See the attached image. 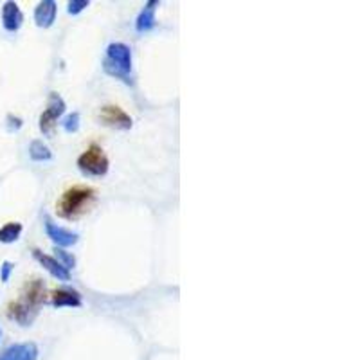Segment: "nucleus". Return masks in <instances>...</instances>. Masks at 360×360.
Returning a JSON list of instances; mask_svg holds the SVG:
<instances>
[{
  "label": "nucleus",
  "mask_w": 360,
  "mask_h": 360,
  "mask_svg": "<svg viewBox=\"0 0 360 360\" xmlns=\"http://www.w3.org/2000/svg\"><path fill=\"white\" fill-rule=\"evenodd\" d=\"M95 200V191L87 186H74L67 189L58 202V214L65 220L83 216Z\"/></svg>",
  "instance_id": "nucleus-1"
},
{
  "label": "nucleus",
  "mask_w": 360,
  "mask_h": 360,
  "mask_svg": "<svg viewBox=\"0 0 360 360\" xmlns=\"http://www.w3.org/2000/svg\"><path fill=\"white\" fill-rule=\"evenodd\" d=\"M103 69L107 74L117 79H123L124 83H132V49L126 44L114 42L108 45L107 58L103 61Z\"/></svg>",
  "instance_id": "nucleus-2"
},
{
  "label": "nucleus",
  "mask_w": 360,
  "mask_h": 360,
  "mask_svg": "<svg viewBox=\"0 0 360 360\" xmlns=\"http://www.w3.org/2000/svg\"><path fill=\"white\" fill-rule=\"evenodd\" d=\"M78 168L85 177H105L108 173V157L99 144H90L78 157Z\"/></svg>",
  "instance_id": "nucleus-3"
},
{
  "label": "nucleus",
  "mask_w": 360,
  "mask_h": 360,
  "mask_svg": "<svg viewBox=\"0 0 360 360\" xmlns=\"http://www.w3.org/2000/svg\"><path fill=\"white\" fill-rule=\"evenodd\" d=\"M65 101L61 99V95L58 92H51L47 99V108L42 115H40V132L45 135H51L54 130L58 119L63 115L65 112Z\"/></svg>",
  "instance_id": "nucleus-4"
},
{
  "label": "nucleus",
  "mask_w": 360,
  "mask_h": 360,
  "mask_svg": "<svg viewBox=\"0 0 360 360\" xmlns=\"http://www.w3.org/2000/svg\"><path fill=\"white\" fill-rule=\"evenodd\" d=\"M99 119L105 126L117 128V130H130L134 121L132 117L123 110V108L115 107V105H107L99 112Z\"/></svg>",
  "instance_id": "nucleus-5"
},
{
  "label": "nucleus",
  "mask_w": 360,
  "mask_h": 360,
  "mask_svg": "<svg viewBox=\"0 0 360 360\" xmlns=\"http://www.w3.org/2000/svg\"><path fill=\"white\" fill-rule=\"evenodd\" d=\"M45 233H47V236L51 238L52 242H54V245L59 247V249L76 245L79 240L78 233H72V231L59 227L58 223L52 222L51 218H45Z\"/></svg>",
  "instance_id": "nucleus-6"
},
{
  "label": "nucleus",
  "mask_w": 360,
  "mask_h": 360,
  "mask_svg": "<svg viewBox=\"0 0 360 360\" xmlns=\"http://www.w3.org/2000/svg\"><path fill=\"white\" fill-rule=\"evenodd\" d=\"M32 256H35L36 261L44 267V269L47 270L52 277H56V279H59V281H69V279H71V270L65 269V267L61 265V263H59L54 256L44 254L42 250H38V249L32 250Z\"/></svg>",
  "instance_id": "nucleus-7"
},
{
  "label": "nucleus",
  "mask_w": 360,
  "mask_h": 360,
  "mask_svg": "<svg viewBox=\"0 0 360 360\" xmlns=\"http://www.w3.org/2000/svg\"><path fill=\"white\" fill-rule=\"evenodd\" d=\"M38 358V346L35 342L9 346L0 353V360H36Z\"/></svg>",
  "instance_id": "nucleus-8"
},
{
  "label": "nucleus",
  "mask_w": 360,
  "mask_h": 360,
  "mask_svg": "<svg viewBox=\"0 0 360 360\" xmlns=\"http://www.w3.org/2000/svg\"><path fill=\"white\" fill-rule=\"evenodd\" d=\"M20 301H24L25 305H29L31 308L38 310L42 306V303H45V285L42 279H32L31 283H27L24 293L20 297Z\"/></svg>",
  "instance_id": "nucleus-9"
},
{
  "label": "nucleus",
  "mask_w": 360,
  "mask_h": 360,
  "mask_svg": "<svg viewBox=\"0 0 360 360\" xmlns=\"http://www.w3.org/2000/svg\"><path fill=\"white\" fill-rule=\"evenodd\" d=\"M24 24V15L20 11L16 2H6L2 8V25L6 31L16 32Z\"/></svg>",
  "instance_id": "nucleus-10"
},
{
  "label": "nucleus",
  "mask_w": 360,
  "mask_h": 360,
  "mask_svg": "<svg viewBox=\"0 0 360 360\" xmlns=\"http://www.w3.org/2000/svg\"><path fill=\"white\" fill-rule=\"evenodd\" d=\"M36 313H38V310L31 308L29 305H25L24 301H16V303H11L8 308V315L9 319H13V321H16L18 324L22 326H29L32 321H35Z\"/></svg>",
  "instance_id": "nucleus-11"
},
{
  "label": "nucleus",
  "mask_w": 360,
  "mask_h": 360,
  "mask_svg": "<svg viewBox=\"0 0 360 360\" xmlns=\"http://www.w3.org/2000/svg\"><path fill=\"white\" fill-rule=\"evenodd\" d=\"M56 11H58V8H56V2H52V0H44V2H40L35 9L36 25H38V27H44V29L51 27L56 20Z\"/></svg>",
  "instance_id": "nucleus-12"
},
{
  "label": "nucleus",
  "mask_w": 360,
  "mask_h": 360,
  "mask_svg": "<svg viewBox=\"0 0 360 360\" xmlns=\"http://www.w3.org/2000/svg\"><path fill=\"white\" fill-rule=\"evenodd\" d=\"M158 2L157 0H150L143 8V11L139 13L137 20H135V29L139 32H148L155 27V13H157Z\"/></svg>",
  "instance_id": "nucleus-13"
},
{
  "label": "nucleus",
  "mask_w": 360,
  "mask_h": 360,
  "mask_svg": "<svg viewBox=\"0 0 360 360\" xmlns=\"http://www.w3.org/2000/svg\"><path fill=\"white\" fill-rule=\"evenodd\" d=\"M51 303L56 308H63V306H81V296L79 292L72 288H58L51 293Z\"/></svg>",
  "instance_id": "nucleus-14"
},
{
  "label": "nucleus",
  "mask_w": 360,
  "mask_h": 360,
  "mask_svg": "<svg viewBox=\"0 0 360 360\" xmlns=\"http://www.w3.org/2000/svg\"><path fill=\"white\" fill-rule=\"evenodd\" d=\"M29 157H31V160H35V162H45V160H51L52 158V151L44 141L36 139V141L31 143V146H29Z\"/></svg>",
  "instance_id": "nucleus-15"
},
{
  "label": "nucleus",
  "mask_w": 360,
  "mask_h": 360,
  "mask_svg": "<svg viewBox=\"0 0 360 360\" xmlns=\"http://www.w3.org/2000/svg\"><path fill=\"white\" fill-rule=\"evenodd\" d=\"M22 223L18 222H11V223H6L2 229H0V243H13L16 242L22 234Z\"/></svg>",
  "instance_id": "nucleus-16"
},
{
  "label": "nucleus",
  "mask_w": 360,
  "mask_h": 360,
  "mask_svg": "<svg viewBox=\"0 0 360 360\" xmlns=\"http://www.w3.org/2000/svg\"><path fill=\"white\" fill-rule=\"evenodd\" d=\"M54 257L67 270H71V269H74V267H76V257L72 256V254H69L67 250L59 249V247H54Z\"/></svg>",
  "instance_id": "nucleus-17"
},
{
  "label": "nucleus",
  "mask_w": 360,
  "mask_h": 360,
  "mask_svg": "<svg viewBox=\"0 0 360 360\" xmlns=\"http://www.w3.org/2000/svg\"><path fill=\"white\" fill-rule=\"evenodd\" d=\"M61 126H63V130L67 132V134H74V132H78V128H79V114L78 112L67 115V117L63 119Z\"/></svg>",
  "instance_id": "nucleus-18"
},
{
  "label": "nucleus",
  "mask_w": 360,
  "mask_h": 360,
  "mask_svg": "<svg viewBox=\"0 0 360 360\" xmlns=\"http://www.w3.org/2000/svg\"><path fill=\"white\" fill-rule=\"evenodd\" d=\"M88 6H90L88 0H71L67 6V11L69 15H79V13L83 11V9H87Z\"/></svg>",
  "instance_id": "nucleus-19"
},
{
  "label": "nucleus",
  "mask_w": 360,
  "mask_h": 360,
  "mask_svg": "<svg viewBox=\"0 0 360 360\" xmlns=\"http://www.w3.org/2000/svg\"><path fill=\"white\" fill-rule=\"evenodd\" d=\"M13 269H15V265H13L11 261H4V263H2V267H0V279H2V283H8L9 281V276H11Z\"/></svg>",
  "instance_id": "nucleus-20"
},
{
  "label": "nucleus",
  "mask_w": 360,
  "mask_h": 360,
  "mask_svg": "<svg viewBox=\"0 0 360 360\" xmlns=\"http://www.w3.org/2000/svg\"><path fill=\"white\" fill-rule=\"evenodd\" d=\"M22 124H24V121L20 117H15V115H8V128L9 130H20L22 128Z\"/></svg>",
  "instance_id": "nucleus-21"
},
{
  "label": "nucleus",
  "mask_w": 360,
  "mask_h": 360,
  "mask_svg": "<svg viewBox=\"0 0 360 360\" xmlns=\"http://www.w3.org/2000/svg\"><path fill=\"white\" fill-rule=\"evenodd\" d=\"M0 339H2V330H0Z\"/></svg>",
  "instance_id": "nucleus-22"
}]
</instances>
